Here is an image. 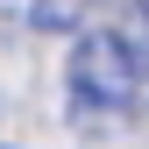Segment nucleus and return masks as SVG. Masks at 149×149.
I'll return each mask as SVG.
<instances>
[{"label": "nucleus", "mask_w": 149, "mask_h": 149, "mask_svg": "<svg viewBox=\"0 0 149 149\" xmlns=\"http://www.w3.org/2000/svg\"><path fill=\"white\" fill-rule=\"evenodd\" d=\"M135 85H142V64H135L121 29H92L71 43V92L85 107H128Z\"/></svg>", "instance_id": "nucleus-1"}, {"label": "nucleus", "mask_w": 149, "mask_h": 149, "mask_svg": "<svg viewBox=\"0 0 149 149\" xmlns=\"http://www.w3.org/2000/svg\"><path fill=\"white\" fill-rule=\"evenodd\" d=\"M128 50H135V64H142V78H149V14L128 29Z\"/></svg>", "instance_id": "nucleus-2"}]
</instances>
